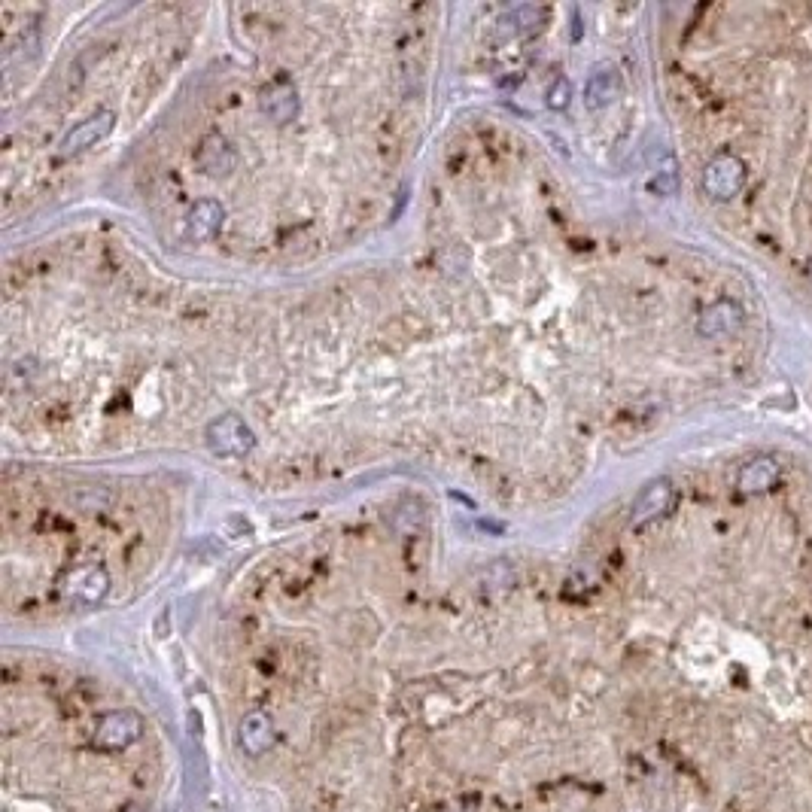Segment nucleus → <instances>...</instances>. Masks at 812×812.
<instances>
[{
	"mask_svg": "<svg viewBox=\"0 0 812 812\" xmlns=\"http://www.w3.org/2000/svg\"><path fill=\"white\" fill-rule=\"evenodd\" d=\"M110 590V572L101 563L73 566L58 578V594L73 606H98Z\"/></svg>",
	"mask_w": 812,
	"mask_h": 812,
	"instance_id": "1",
	"label": "nucleus"
},
{
	"mask_svg": "<svg viewBox=\"0 0 812 812\" xmlns=\"http://www.w3.org/2000/svg\"><path fill=\"white\" fill-rule=\"evenodd\" d=\"M204 441L216 457H247L256 445V435L238 414H223L207 423Z\"/></svg>",
	"mask_w": 812,
	"mask_h": 812,
	"instance_id": "2",
	"label": "nucleus"
},
{
	"mask_svg": "<svg viewBox=\"0 0 812 812\" xmlns=\"http://www.w3.org/2000/svg\"><path fill=\"white\" fill-rule=\"evenodd\" d=\"M143 733V721L134 709H113L95 724V746L104 752H125Z\"/></svg>",
	"mask_w": 812,
	"mask_h": 812,
	"instance_id": "3",
	"label": "nucleus"
},
{
	"mask_svg": "<svg viewBox=\"0 0 812 812\" xmlns=\"http://www.w3.org/2000/svg\"><path fill=\"white\" fill-rule=\"evenodd\" d=\"M743 183H746V165L736 156H718L703 171V189H706V195H712L718 201L733 198L743 189Z\"/></svg>",
	"mask_w": 812,
	"mask_h": 812,
	"instance_id": "4",
	"label": "nucleus"
},
{
	"mask_svg": "<svg viewBox=\"0 0 812 812\" xmlns=\"http://www.w3.org/2000/svg\"><path fill=\"white\" fill-rule=\"evenodd\" d=\"M113 125H116V116L110 110H98V113L86 116L83 122H77L64 134V140L58 143V153L77 156V153L89 150V146H95L98 140H104L113 131Z\"/></svg>",
	"mask_w": 812,
	"mask_h": 812,
	"instance_id": "5",
	"label": "nucleus"
},
{
	"mask_svg": "<svg viewBox=\"0 0 812 812\" xmlns=\"http://www.w3.org/2000/svg\"><path fill=\"white\" fill-rule=\"evenodd\" d=\"M673 484L667 478H660V481H651L633 502V511H630V527L633 530H642L648 524H654L657 518H663V514L670 511L673 505Z\"/></svg>",
	"mask_w": 812,
	"mask_h": 812,
	"instance_id": "6",
	"label": "nucleus"
},
{
	"mask_svg": "<svg viewBox=\"0 0 812 812\" xmlns=\"http://www.w3.org/2000/svg\"><path fill=\"white\" fill-rule=\"evenodd\" d=\"M548 22V7H536V4H518L505 10L496 19V31L505 40H524L542 31V25Z\"/></svg>",
	"mask_w": 812,
	"mask_h": 812,
	"instance_id": "7",
	"label": "nucleus"
},
{
	"mask_svg": "<svg viewBox=\"0 0 812 812\" xmlns=\"http://www.w3.org/2000/svg\"><path fill=\"white\" fill-rule=\"evenodd\" d=\"M195 162L204 174L210 177H226L229 171H235L238 165V156H235V146L229 143V137L223 134H207L198 146L195 153Z\"/></svg>",
	"mask_w": 812,
	"mask_h": 812,
	"instance_id": "8",
	"label": "nucleus"
},
{
	"mask_svg": "<svg viewBox=\"0 0 812 812\" xmlns=\"http://www.w3.org/2000/svg\"><path fill=\"white\" fill-rule=\"evenodd\" d=\"M621 95V73L612 64H597L590 70V77L584 83V104L590 110H603L615 104Z\"/></svg>",
	"mask_w": 812,
	"mask_h": 812,
	"instance_id": "9",
	"label": "nucleus"
},
{
	"mask_svg": "<svg viewBox=\"0 0 812 812\" xmlns=\"http://www.w3.org/2000/svg\"><path fill=\"white\" fill-rule=\"evenodd\" d=\"M223 219H226L223 204L213 198H201L186 213V235L192 241H210L219 229H223Z\"/></svg>",
	"mask_w": 812,
	"mask_h": 812,
	"instance_id": "10",
	"label": "nucleus"
},
{
	"mask_svg": "<svg viewBox=\"0 0 812 812\" xmlns=\"http://www.w3.org/2000/svg\"><path fill=\"white\" fill-rule=\"evenodd\" d=\"M740 323H743V311L733 302H715L703 308V314L697 317V332L703 338H724L740 329Z\"/></svg>",
	"mask_w": 812,
	"mask_h": 812,
	"instance_id": "11",
	"label": "nucleus"
},
{
	"mask_svg": "<svg viewBox=\"0 0 812 812\" xmlns=\"http://www.w3.org/2000/svg\"><path fill=\"white\" fill-rule=\"evenodd\" d=\"M238 740H241V749L250 758H262L274 746V724H271V718L265 712L244 715V721L238 727Z\"/></svg>",
	"mask_w": 812,
	"mask_h": 812,
	"instance_id": "12",
	"label": "nucleus"
},
{
	"mask_svg": "<svg viewBox=\"0 0 812 812\" xmlns=\"http://www.w3.org/2000/svg\"><path fill=\"white\" fill-rule=\"evenodd\" d=\"M262 110L268 113L271 122H292L295 113H299V98H295V89L286 83H274L268 89H262Z\"/></svg>",
	"mask_w": 812,
	"mask_h": 812,
	"instance_id": "13",
	"label": "nucleus"
},
{
	"mask_svg": "<svg viewBox=\"0 0 812 812\" xmlns=\"http://www.w3.org/2000/svg\"><path fill=\"white\" fill-rule=\"evenodd\" d=\"M776 481H779V463L770 460V457H758L740 472V490L743 493H761V490L773 487Z\"/></svg>",
	"mask_w": 812,
	"mask_h": 812,
	"instance_id": "14",
	"label": "nucleus"
},
{
	"mask_svg": "<svg viewBox=\"0 0 812 812\" xmlns=\"http://www.w3.org/2000/svg\"><path fill=\"white\" fill-rule=\"evenodd\" d=\"M569 98H572V86H569V80H566V77H557V80L548 86V95H545L548 107H551V110H563V107L569 104Z\"/></svg>",
	"mask_w": 812,
	"mask_h": 812,
	"instance_id": "15",
	"label": "nucleus"
},
{
	"mask_svg": "<svg viewBox=\"0 0 812 812\" xmlns=\"http://www.w3.org/2000/svg\"><path fill=\"white\" fill-rule=\"evenodd\" d=\"M651 189L654 192H660V195H676V189H679V177H676V171L670 168V171H660L654 180H651Z\"/></svg>",
	"mask_w": 812,
	"mask_h": 812,
	"instance_id": "16",
	"label": "nucleus"
}]
</instances>
